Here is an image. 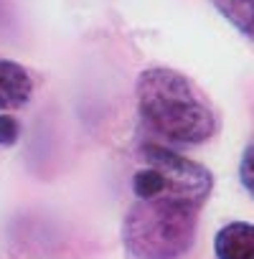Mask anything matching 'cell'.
Here are the masks:
<instances>
[{
    "instance_id": "277c9868",
    "label": "cell",
    "mask_w": 254,
    "mask_h": 259,
    "mask_svg": "<svg viewBox=\"0 0 254 259\" xmlns=\"http://www.w3.org/2000/svg\"><path fill=\"white\" fill-rule=\"evenodd\" d=\"M31 94H33L31 74L16 61L0 59V112L28 104Z\"/></svg>"
},
{
    "instance_id": "52a82bcc",
    "label": "cell",
    "mask_w": 254,
    "mask_h": 259,
    "mask_svg": "<svg viewBox=\"0 0 254 259\" xmlns=\"http://www.w3.org/2000/svg\"><path fill=\"white\" fill-rule=\"evenodd\" d=\"M239 181L244 186V191L254 198V143L244 150L241 163H239Z\"/></svg>"
},
{
    "instance_id": "ba28073f",
    "label": "cell",
    "mask_w": 254,
    "mask_h": 259,
    "mask_svg": "<svg viewBox=\"0 0 254 259\" xmlns=\"http://www.w3.org/2000/svg\"><path fill=\"white\" fill-rule=\"evenodd\" d=\"M21 138V124L16 117H8V114H0V148H8V145H16Z\"/></svg>"
},
{
    "instance_id": "5b68a950",
    "label": "cell",
    "mask_w": 254,
    "mask_h": 259,
    "mask_svg": "<svg viewBox=\"0 0 254 259\" xmlns=\"http://www.w3.org/2000/svg\"><path fill=\"white\" fill-rule=\"evenodd\" d=\"M216 259H254V224L229 221L214 239Z\"/></svg>"
},
{
    "instance_id": "3957f363",
    "label": "cell",
    "mask_w": 254,
    "mask_h": 259,
    "mask_svg": "<svg viewBox=\"0 0 254 259\" xmlns=\"http://www.w3.org/2000/svg\"><path fill=\"white\" fill-rule=\"evenodd\" d=\"M140 158L145 160V165L158 170L160 186H163L160 196L188 203L198 211L203 208V203L208 201L214 191V173L206 165L176 153L171 145H163V143L140 145Z\"/></svg>"
},
{
    "instance_id": "6da1fadb",
    "label": "cell",
    "mask_w": 254,
    "mask_h": 259,
    "mask_svg": "<svg viewBox=\"0 0 254 259\" xmlns=\"http://www.w3.org/2000/svg\"><path fill=\"white\" fill-rule=\"evenodd\" d=\"M138 112L143 124L163 145L193 148L216 133V112L198 87L181 71L168 66L145 69L135 84Z\"/></svg>"
},
{
    "instance_id": "8992f818",
    "label": "cell",
    "mask_w": 254,
    "mask_h": 259,
    "mask_svg": "<svg viewBox=\"0 0 254 259\" xmlns=\"http://www.w3.org/2000/svg\"><path fill=\"white\" fill-rule=\"evenodd\" d=\"M211 6L249 41H254V0H211Z\"/></svg>"
},
{
    "instance_id": "7a4b0ae2",
    "label": "cell",
    "mask_w": 254,
    "mask_h": 259,
    "mask_svg": "<svg viewBox=\"0 0 254 259\" xmlns=\"http://www.w3.org/2000/svg\"><path fill=\"white\" fill-rule=\"evenodd\" d=\"M198 229V208L155 196L138 198L124 213L122 244L133 259H183Z\"/></svg>"
}]
</instances>
